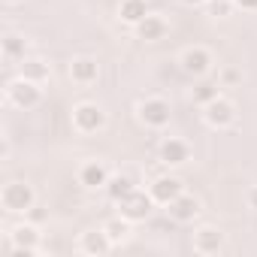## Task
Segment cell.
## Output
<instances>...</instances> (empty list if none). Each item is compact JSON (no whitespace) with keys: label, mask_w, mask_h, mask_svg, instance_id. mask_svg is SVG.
<instances>
[{"label":"cell","mask_w":257,"mask_h":257,"mask_svg":"<svg viewBox=\"0 0 257 257\" xmlns=\"http://www.w3.org/2000/svg\"><path fill=\"white\" fill-rule=\"evenodd\" d=\"M233 4H236L239 10H245V13H254V10H257V0H233Z\"/></svg>","instance_id":"obj_25"},{"label":"cell","mask_w":257,"mask_h":257,"mask_svg":"<svg viewBox=\"0 0 257 257\" xmlns=\"http://www.w3.org/2000/svg\"><path fill=\"white\" fill-rule=\"evenodd\" d=\"M70 121H73V131H76V134L91 137V134H100V131H103L109 118H106V109L97 106V103H76Z\"/></svg>","instance_id":"obj_4"},{"label":"cell","mask_w":257,"mask_h":257,"mask_svg":"<svg viewBox=\"0 0 257 257\" xmlns=\"http://www.w3.org/2000/svg\"><path fill=\"white\" fill-rule=\"evenodd\" d=\"M215 97H221V91H218L215 82H200V85L194 88V94H191V100H194L197 106H206V103H212Z\"/></svg>","instance_id":"obj_22"},{"label":"cell","mask_w":257,"mask_h":257,"mask_svg":"<svg viewBox=\"0 0 257 257\" xmlns=\"http://www.w3.org/2000/svg\"><path fill=\"white\" fill-rule=\"evenodd\" d=\"M0 52H4L7 61H22L25 52H28V40L22 34H16V31H7L4 40H0Z\"/></svg>","instance_id":"obj_19"},{"label":"cell","mask_w":257,"mask_h":257,"mask_svg":"<svg viewBox=\"0 0 257 257\" xmlns=\"http://www.w3.org/2000/svg\"><path fill=\"white\" fill-rule=\"evenodd\" d=\"M221 79H224L227 85H233V82L239 79V73H236V70H224V73H221Z\"/></svg>","instance_id":"obj_27"},{"label":"cell","mask_w":257,"mask_h":257,"mask_svg":"<svg viewBox=\"0 0 257 257\" xmlns=\"http://www.w3.org/2000/svg\"><path fill=\"white\" fill-rule=\"evenodd\" d=\"M19 76L22 79H31L37 85H46L52 79V67L43 61V58H22L19 61Z\"/></svg>","instance_id":"obj_17"},{"label":"cell","mask_w":257,"mask_h":257,"mask_svg":"<svg viewBox=\"0 0 257 257\" xmlns=\"http://www.w3.org/2000/svg\"><path fill=\"white\" fill-rule=\"evenodd\" d=\"M131 227H134V221H127L124 215H115V218H109V221L103 224V230L109 233L112 245H121V242L131 239Z\"/></svg>","instance_id":"obj_21"},{"label":"cell","mask_w":257,"mask_h":257,"mask_svg":"<svg viewBox=\"0 0 257 257\" xmlns=\"http://www.w3.org/2000/svg\"><path fill=\"white\" fill-rule=\"evenodd\" d=\"M4 4H7V7H19V4H22V0H4Z\"/></svg>","instance_id":"obj_29"},{"label":"cell","mask_w":257,"mask_h":257,"mask_svg":"<svg viewBox=\"0 0 257 257\" xmlns=\"http://www.w3.org/2000/svg\"><path fill=\"white\" fill-rule=\"evenodd\" d=\"M137 115L146 127H152V131H164V127L170 124L173 118V109L164 97H146L140 106H137Z\"/></svg>","instance_id":"obj_5"},{"label":"cell","mask_w":257,"mask_h":257,"mask_svg":"<svg viewBox=\"0 0 257 257\" xmlns=\"http://www.w3.org/2000/svg\"><path fill=\"white\" fill-rule=\"evenodd\" d=\"M67 73H70V79H73L76 85L85 88V85H94V82L100 79V64H97V58L82 55V58H73V61H70Z\"/></svg>","instance_id":"obj_12"},{"label":"cell","mask_w":257,"mask_h":257,"mask_svg":"<svg viewBox=\"0 0 257 257\" xmlns=\"http://www.w3.org/2000/svg\"><path fill=\"white\" fill-rule=\"evenodd\" d=\"M109 179H112L109 176V167L103 161H97V158H91V161H85L79 167V185L88 188V191H106Z\"/></svg>","instance_id":"obj_9"},{"label":"cell","mask_w":257,"mask_h":257,"mask_svg":"<svg viewBox=\"0 0 257 257\" xmlns=\"http://www.w3.org/2000/svg\"><path fill=\"white\" fill-rule=\"evenodd\" d=\"M0 206L7 215H28L37 206V191L28 182H7L0 191Z\"/></svg>","instance_id":"obj_1"},{"label":"cell","mask_w":257,"mask_h":257,"mask_svg":"<svg viewBox=\"0 0 257 257\" xmlns=\"http://www.w3.org/2000/svg\"><path fill=\"white\" fill-rule=\"evenodd\" d=\"M10 152H13V146H10V137L4 134V143H0V161H10Z\"/></svg>","instance_id":"obj_24"},{"label":"cell","mask_w":257,"mask_h":257,"mask_svg":"<svg viewBox=\"0 0 257 257\" xmlns=\"http://www.w3.org/2000/svg\"><path fill=\"white\" fill-rule=\"evenodd\" d=\"M115 245H112V239H109V233L100 227V230H85L82 236H79V251L82 254H88V257H103V254H109Z\"/></svg>","instance_id":"obj_13"},{"label":"cell","mask_w":257,"mask_h":257,"mask_svg":"<svg viewBox=\"0 0 257 257\" xmlns=\"http://www.w3.org/2000/svg\"><path fill=\"white\" fill-rule=\"evenodd\" d=\"M167 34H170V22H167L164 16H155V13H149V16L137 25V37L146 40V43H158V40H164Z\"/></svg>","instance_id":"obj_16"},{"label":"cell","mask_w":257,"mask_h":257,"mask_svg":"<svg viewBox=\"0 0 257 257\" xmlns=\"http://www.w3.org/2000/svg\"><path fill=\"white\" fill-rule=\"evenodd\" d=\"M7 100L16 106V109H25V112H31V109H37L40 103H43V85H37V82H31V79H10L7 82Z\"/></svg>","instance_id":"obj_3"},{"label":"cell","mask_w":257,"mask_h":257,"mask_svg":"<svg viewBox=\"0 0 257 257\" xmlns=\"http://www.w3.org/2000/svg\"><path fill=\"white\" fill-rule=\"evenodd\" d=\"M149 194L158 206H170L179 194H185V182L179 176H158L152 185H149Z\"/></svg>","instance_id":"obj_10"},{"label":"cell","mask_w":257,"mask_h":257,"mask_svg":"<svg viewBox=\"0 0 257 257\" xmlns=\"http://www.w3.org/2000/svg\"><path fill=\"white\" fill-rule=\"evenodd\" d=\"M182 4H185V7H194V10H197V7H206L209 0H182Z\"/></svg>","instance_id":"obj_28"},{"label":"cell","mask_w":257,"mask_h":257,"mask_svg":"<svg viewBox=\"0 0 257 257\" xmlns=\"http://www.w3.org/2000/svg\"><path fill=\"white\" fill-rule=\"evenodd\" d=\"M43 242V233L37 227V221H19L16 227L7 230V248L16 254H37Z\"/></svg>","instance_id":"obj_2"},{"label":"cell","mask_w":257,"mask_h":257,"mask_svg":"<svg viewBox=\"0 0 257 257\" xmlns=\"http://www.w3.org/2000/svg\"><path fill=\"white\" fill-rule=\"evenodd\" d=\"M179 64H182V70H185L188 76H197V79H203V76L212 70L215 58H212V52H209L206 46H188V49L179 55Z\"/></svg>","instance_id":"obj_7"},{"label":"cell","mask_w":257,"mask_h":257,"mask_svg":"<svg viewBox=\"0 0 257 257\" xmlns=\"http://www.w3.org/2000/svg\"><path fill=\"white\" fill-rule=\"evenodd\" d=\"M161 161L167 167H182V164L191 161V146L185 140H179V137H167L161 143Z\"/></svg>","instance_id":"obj_15"},{"label":"cell","mask_w":257,"mask_h":257,"mask_svg":"<svg viewBox=\"0 0 257 257\" xmlns=\"http://www.w3.org/2000/svg\"><path fill=\"white\" fill-rule=\"evenodd\" d=\"M203 121L212 127V131H224L236 121V106L227 100V97H215L212 103L203 106Z\"/></svg>","instance_id":"obj_8"},{"label":"cell","mask_w":257,"mask_h":257,"mask_svg":"<svg viewBox=\"0 0 257 257\" xmlns=\"http://www.w3.org/2000/svg\"><path fill=\"white\" fill-rule=\"evenodd\" d=\"M233 0H212V16H227Z\"/></svg>","instance_id":"obj_23"},{"label":"cell","mask_w":257,"mask_h":257,"mask_svg":"<svg viewBox=\"0 0 257 257\" xmlns=\"http://www.w3.org/2000/svg\"><path fill=\"white\" fill-rule=\"evenodd\" d=\"M158 203L152 200V194L149 191H143V188H137L131 197H124L121 203H118V215H124L127 221H134V224H140V221H146L149 215H152V209H155Z\"/></svg>","instance_id":"obj_6"},{"label":"cell","mask_w":257,"mask_h":257,"mask_svg":"<svg viewBox=\"0 0 257 257\" xmlns=\"http://www.w3.org/2000/svg\"><path fill=\"white\" fill-rule=\"evenodd\" d=\"M137 191V185H134V179L131 176H112L109 179V185H106V194H109V200L118 206L124 197H131Z\"/></svg>","instance_id":"obj_20"},{"label":"cell","mask_w":257,"mask_h":257,"mask_svg":"<svg viewBox=\"0 0 257 257\" xmlns=\"http://www.w3.org/2000/svg\"><path fill=\"white\" fill-rule=\"evenodd\" d=\"M146 16H149V0H121V4H118V19L124 25L137 28Z\"/></svg>","instance_id":"obj_18"},{"label":"cell","mask_w":257,"mask_h":257,"mask_svg":"<svg viewBox=\"0 0 257 257\" xmlns=\"http://www.w3.org/2000/svg\"><path fill=\"white\" fill-rule=\"evenodd\" d=\"M167 212H170V218H173L176 224H191V221L200 215V200H197L194 194H179V197L167 206Z\"/></svg>","instance_id":"obj_14"},{"label":"cell","mask_w":257,"mask_h":257,"mask_svg":"<svg viewBox=\"0 0 257 257\" xmlns=\"http://www.w3.org/2000/svg\"><path fill=\"white\" fill-rule=\"evenodd\" d=\"M194 251H197V254H206V257L224 251V233H221L218 227H212V224L197 227V230H194Z\"/></svg>","instance_id":"obj_11"},{"label":"cell","mask_w":257,"mask_h":257,"mask_svg":"<svg viewBox=\"0 0 257 257\" xmlns=\"http://www.w3.org/2000/svg\"><path fill=\"white\" fill-rule=\"evenodd\" d=\"M248 206L257 212V185H251V188H248Z\"/></svg>","instance_id":"obj_26"}]
</instances>
